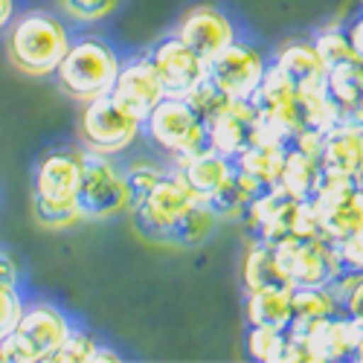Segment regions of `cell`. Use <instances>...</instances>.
<instances>
[{
    "label": "cell",
    "instance_id": "1",
    "mask_svg": "<svg viewBox=\"0 0 363 363\" xmlns=\"http://www.w3.org/2000/svg\"><path fill=\"white\" fill-rule=\"evenodd\" d=\"M6 47L18 70L33 76H50L55 73L58 62L70 47V33L55 15L29 12L12 23Z\"/></svg>",
    "mask_w": 363,
    "mask_h": 363
},
{
    "label": "cell",
    "instance_id": "2",
    "mask_svg": "<svg viewBox=\"0 0 363 363\" xmlns=\"http://www.w3.org/2000/svg\"><path fill=\"white\" fill-rule=\"evenodd\" d=\"M119 55L113 52V47L102 38H79L70 41L65 58L55 67V79L58 87L70 94L73 99L90 102L102 94H108L116 73H119Z\"/></svg>",
    "mask_w": 363,
    "mask_h": 363
},
{
    "label": "cell",
    "instance_id": "3",
    "mask_svg": "<svg viewBox=\"0 0 363 363\" xmlns=\"http://www.w3.org/2000/svg\"><path fill=\"white\" fill-rule=\"evenodd\" d=\"M148 137L157 148H163L169 157L186 160L198 151L209 148V128L198 116V111L180 96H163L151 113L143 119Z\"/></svg>",
    "mask_w": 363,
    "mask_h": 363
},
{
    "label": "cell",
    "instance_id": "4",
    "mask_svg": "<svg viewBox=\"0 0 363 363\" xmlns=\"http://www.w3.org/2000/svg\"><path fill=\"white\" fill-rule=\"evenodd\" d=\"M274 250H277L279 264L288 270L294 288H299V285L325 288L343 270L335 241L325 235L288 233L279 241H274Z\"/></svg>",
    "mask_w": 363,
    "mask_h": 363
},
{
    "label": "cell",
    "instance_id": "5",
    "mask_svg": "<svg viewBox=\"0 0 363 363\" xmlns=\"http://www.w3.org/2000/svg\"><path fill=\"white\" fill-rule=\"evenodd\" d=\"M76 203L84 218H108L113 213L128 209V192L123 169H116L111 155L84 151L82 155V180Z\"/></svg>",
    "mask_w": 363,
    "mask_h": 363
},
{
    "label": "cell",
    "instance_id": "6",
    "mask_svg": "<svg viewBox=\"0 0 363 363\" xmlns=\"http://www.w3.org/2000/svg\"><path fill=\"white\" fill-rule=\"evenodd\" d=\"M267 73V58L247 41H233L206 62V79L233 102H250Z\"/></svg>",
    "mask_w": 363,
    "mask_h": 363
},
{
    "label": "cell",
    "instance_id": "7",
    "mask_svg": "<svg viewBox=\"0 0 363 363\" xmlns=\"http://www.w3.org/2000/svg\"><path fill=\"white\" fill-rule=\"evenodd\" d=\"M311 206L325 238L340 241L352 235L363 221V180L323 174L311 195Z\"/></svg>",
    "mask_w": 363,
    "mask_h": 363
},
{
    "label": "cell",
    "instance_id": "8",
    "mask_svg": "<svg viewBox=\"0 0 363 363\" xmlns=\"http://www.w3.org/2000/svg\"><path fill=\"white\" fill-rule=\"evenodd\" d=\"M143 128V119L119 108L111 94H102L96 99L84 102L82 111V140L87 151H99V155H119L125 151Z\"/></svg>",
    "mask_w": 363,
    "mask_h": 363
},
{
    "label": "cell",
    "instance_id": "9",
    "mask_svg": "<svg viewBox=\"0 0 363 363\" xmlns=\"http://www.w3.org/2000/svg\"><path fill=\"white\" fill-rule=\"evenodd\" d=\"M198 201V195L180 180L177 172H166L160 177V184L151 189L143 203L134 209L137 224L148 238H157V241H172L177 221L186 216V209Z\"/></svg>",
    "mask_w": 363,
    "mask_h": 363
},
{
    "label": "cell",
    "instance_id": "10",
    "mask_svg": "<svg viewBox=\"0 0 363 363\" xmlns=\"http://www.w3.org/2000/svg\"><path fill=\"white\" fill-rule=\"evenodd\" d=\"M148 62L155 65L166 96L186 99L192 90L206 79V62L192 47H186L184 41H180L177 35L163 38L160 44H155V50L148 52Z\"/></svg>",
    "mask_w": 363,
    "mask_h": 363
},
{
    "label": "cell",
    "instance_id": "11",
    "mask_svg": "<svg viewBox=\"0 0 363 363\" xmlns=\"http://www.w3.org/2000/svg\"><path fill=\"white\" fill-rule=\"evenodd\" d=\"M70 331H73L70 320L55 306L35 302V306H29V308L21 311V320H18L12 335L26 349L29 363H35V360H52V354L58 352V346L67 340Z\"/></svg>",
    "mask_w": 363,
    "mask_h": 363
},
{
    "label": "cell",
    "instance_id": "12",
    "mask_svg": "<svg viewBox=\"0 0 363 363\" xmlns=\"http://www.w3.org/2000/svg\"><path fill=\"white\" fill-rule=\"evenodd\" d=\"M177 38L186 47H192L203 62H209V58H216L233 41H238V29L218 6L201 4L184 15V21L177 26Z\"/></svg>",
    "mask_w": 363,
    "mask_h": 363
},
{
    "label": "cell",
    "instance_id": "13",
    "mask_svg": "<svg viewBox=\"0 0 363 363\" xmlns=\"http://www.w3.org/2000/svg\"><path fill=\"white\" fill-rule=\"evenodd\" d=\"M108 94L119 108H125L137 119H145L151 113V108L166 96V90L160 84L155 65H151L145 55V58H134L128 65H119V73H116Z\"/></svg>",
    "mask_w": 363,
    "mask_h": 363
},
{
    "label": "cell",
    "instance_id": "14",
    "mask_svg": "<svg viewBox=\"0 0 363 363\" xmlns=\"http://www.w3.org/2000/svg\"><path fill=\"white\" fill-rule=\"evenodd\" d=\"M317 160L323 174L363 180V123H337L325 128Z\"/></svg>",
    "mask_w": 363,
    "mask_h": 363
},
{
    "label": "cell",
    "instance_id": "15",
    "mask_svg": "<svg viewBox=\"0 0 363 363\" xmlns=\"http://www.w3.org/2000/svg\"><path fill=\"white\" fill-rule=\"evenodd\" d=\"M256 108L253 102H233L221 116H216L209 123V148L221 151L227 157H238L250 143H253V131H256Z\"/></svg>",
    "mask_w": 363,
    "mask_h": 363
},
{
    "label": "cell",
    "instance_id": "16",
    "mask_svg": "<svg viewBox=\"0 0 363 363\" xmlns=\"http://www.w3.org/2000/svg\"><path fill=\"white\" fill-rule=\"evenodd\" d=\"M82 180V155L55 151L38 163L35 172V198L41 201H76Z\"/></svg>",
    "mask_w": 363,
    "mask_h": 363
},
{
    "label": "cell",
    "instance_id": "17",
    "mask_svg": "<svg viewBox=\"0 0 363 363\" xmlns=\"http://www.w3.org/2000/svg\"><path fill=\"white\" fill-rule=\"evenodd\" d=\"M274 67L294 84L296 94H317V90H325V65L317 55L314 44H308V41L285 44L274 58Z\"/></svg>",
    "mask_w": 363,
    "mask_h": 363
},
{
    "label": "cell",
    "instance_id": "18",
    "mask_svg": "<svg viewBox=\"0 0 363 363\" xmlns=\"http://www.w3.org/2000/svg\"><path fill=\"white\" fill-rule=\"evenodd\" d=\"M325 94L337 105L343 123H360V111H363V62H360V55H352L335 67H325Z\"/></svg>",
    "mask_w": 363,
    "mask_h": 363
},
{
    "label": "cell",
    "instance_id": "19",
    "mask_svg": "<svg viewBox=\"0 0 363 363\" xmlns=\"http://www.w3.org/2000/svg\"><path fill=\"white\" fill-rule=\"evenodd\" d=\"M180 180L198 195V198H209L224 180L235 172V160L221 155L216 148H203L198 155L186 157V160H177V169Z\"/></svg>",
    "mask_w": 363,
    "mask_h": 363
},
{
    "label": "cell",
    "instance_id": "20",
    "mask_svg": "<svg viewBox=\"0 0 363 363\" xmlns=\"http://www.w3.org/2000/svg\"><path fill=\"white\" fill-rule=\"evenodd\" d=\"M343 314L337 308L335 296L328 288H308L299 285L291 291V323H288V335L294 337H308L311 331L325 323L328 317Z\"/></svg>",
    "mask_w": 363,
    "mask_h": 363
},
{
    "label": "cell",
    "instance_id": "21",
    "mask_svg": "<svg viewBox=\"0 0 363 363\" xmlns=\"http://www.w3.org/2000/svg\"><path fill=\"white\" fill-rule=\"evenodd\" d=\"M241 279H245L247 294L250 291H262V288L294 291V282L288 277V270L279 264L274 245H270V241H259V238H253V247L245 256V264H241Z\"/></svg>",
    "mask_w": 363,
    "mask_h": 363
},
{
    "label": "cell",
    "instance_id": "22",
    "mask_svg": "<svg viewBox=\"0 0 363 363\" xmlns=\"http://www.w3.org/2000/svg\"><path fill=\"white\" fill-rule=\"evenodd\" d=\"M320 177H323L320 160L311 155H302V151H296L294 145H288L282 174H279V186L296 201H311V195L320 186Z\"/></svg>",
    "mask_w": 363,
    "mask_h": 363
},
{
    "label": "cell",
    "instance_id": "23",
    "mask_svg": "<svg viewBox=\"0 0 363 363\" xmlns=\"http://www.w3.org/2000/svg\"><path fill=\"white\" fill-rule=\"evenodd\" d=\"M285 151L288 145H279V143H250L235 157V166L241 172H247L250 177H256L262 186H277L282 174V163H285Z\"/></svg>",
    "mask_w": 363,
    "mask_h": 363
},
{
    "label": "cell",
    "instance_id": "24",
    "mask_svg": "<svg viewBox=\"0 0 363 363\" xmlns=\"http://www.w3.org/2000/svg\"><path fill=\"white\" fill-rule=\"evenodd\" d=\"M247 320L250 325H270L288 331L291 323V291L262 288L247 294Z\"/></svg>",
    "mask_w": 363,
    "mask_h": 363
},
{
    "label": "cell",
    "instance_id": "25",
    "mask_svg": "<svg viewBox=\"0 0 363 363\" xmlns=\"http://www.w3.org/2000/svg\"><path fill=\"white\" fill-rule=\"evenodd\" d=\"M216 224H218V216L209 209V203L203 198H198L186 209V216L177 221L172 241H177V245H201V241L216 230Z\"/></svg>",
    "mask_w": 363,
    "mask_h": 363
},
{
    "label": "cell",
    "instance_id": "26",
    "mask_svg": "<svg viewBox=\"0 0 363 363\" xmlns=\"http://www.w3.org/2000/svg\"><path fill=\"white\" fill-rule=\"evenodd\" d=\"M288 331L270 325H250L247 331V354L259 363H282Z\"/></svg>",
    "mask_w": 363,
    "mask_h": 363
},
{
    "label": "cell",
    "instance_id": "27",
    "mask_svg": "<svg viewBox=\"0 0 363 363\" xmlns=\"http://www.w3.org/2000/svg\"><path fill=\"white\" fill-rule=\"evenodd\" d=\"M166 172L155 163H134L123 172L125 177V192H128V209H137L143 203V198L160 184V177Z\"/></svg>",
    "mask_w": 363,
    "mask_h": 363
},
{
    "label": "cell",
    "instance_id": "28",
    "mask_svg": "<svg viewBox=\"0 0 363 363\" xmlns=\"http://www.w3.org/2000/svg\"><path fill=\"white\" fill-rule=\"evenodd\" d=\"M186 102H189V105L198 111V116L203 119L206 125L213 123L216 116H221V113H224V111L233 105V99H230V96H224L221 90H218L213 82H209V79H203V82H201V84L192 90V94L186 96Z\"/></svg>",
    "mask_w": 363,
    "mask_h": 363
},
{
    "label": "cell",
    "instance_id": "29",
    "mask_svg": "<svg viewBox=\"0 0 363 363\" xmlns=\"http://www.w3.org/2000/svg\"><path fill=\"white\" fill-rule=\"evenodd\" d=\"M35 218L50 230H65L79 224L84 216L76 201H41L35 198Z\"/></svg>",
    "mask_w": 363,
    "mask_h": 363
},
{
    "label": "cell",
    "instance_id": "30",
    "mask_svg": "<svg viewBox=\"0 0 363 363\" xmlns=\"http://www.w3.org/2000/svg\"><path fill=\"white\" fill-rule=\"evenodd\" d=\"M314 50L323 58L325 67H335V65L346 62V58L357 55L354 47H352V41H349V35L340 33V29H325V33H320L317 41H314Z\"/></svg>",
    "mask_w": 363,
    "mask_h": 363
},
{
    "label": "cell",
    "instance_id": "31",
    "mask_svg": "<svg viewBox=\"0 0 363 363\" xmlns=\"http://www.w3.org/2000/svg\"><path fill=\"white\" fill-rule=\"evenodd\" d=\"M96 346H99V340L94 335L73 328L67 335V340L58 346V352L52 354V360H58V363H90V360H94Z\"/></svg>",
    "mask_w": 363,
    "mask_h": 363
},
{
    "label": "cell",
    "instance_id": "32",
    "mask_svg": "<svg viewBox=\"0 0 363 363\" xmlns=\"http://www.w3.org/2000/svg\"><path fill=\"white\" fill-rule=\"evenodd\" d=\"M62 9L82 23H94V21H105L108 15L116 12L119 0H58Z\"/></svg>",
    "mask_w": 363,
    "mask_h": 363
},
{
    "label": "cell",
    "instance_id": "33",
    "mask_svg": "<svg viewBox=\"0 0 363 363\" xmlns=\"http://www.w3.org/2000/svg\"><path fill=\"white\" fill-rule=\"evenodd\" d=\"M23 311V299L18 296V285H0V340L12 335Z\"/></svg>",
    "mask_w": 363,
    "mask_h": 363
},
{
    "label": "cell",
    "instance_id": "34",
    "mask_svg": "<svg viewBox=\"0 0 363 363\" xmlns=\"http://www.w3.org/2000/svg\"><path fill=\"white\" fill-rule=\"evenodd\" d=\"M335 247H337L340 264L346 270H357V274H363V221H360V227L352 235L335 241Z\"/></svg>",
    "mask_w": 363,
    "mask_h": 363
},
{
    "label": "cell",
    "instance_id": "35",
    "mask_svg": "<svg viewBox=\"0 0 363 363\" xmlns=\"http://www.w3.org/2000/svg\"><path fill=\"white\" fill-rule=\"evenodd\" d=\"M343 314L354 317L360 325H363V279L357 282V288L349 294V299L343 302Z\"/></svg>",
    "mask_w": 363,
    "mask_h": 363
},
{
    "label": "cell",
    "instance_id": "36",
    "mask_svg": "<svg viewBox=\"0 0 363 363\" xmlns=\"http://www.w3.org/2000/svg\"><path fill=\"white\" fill-rule=\"evenodd\" d=\"M0 282H4V285H18V267L4 253H0Z\"/></svg>",
    "mask_w": 363,
    "mask_h": 363
},
{
    "label": "cell",
    "instance_id": "37",
    "mask_svg": "<svg viewBox=\"0 0 363 363\" xmlns=\"http://www.w3.org/2000/svg\"><path fill=\"white\" fill-rule=\"evenodd\" d=\"M346 35H349V41H352L354 52L363 58V15H360V18H357V21L349 26V33H346Z\"/></svg>",
    "mask_w": 363,
    "mask_h": 363
},
{
    "label": "cell",
    "instance_id": "38",
    "mask_svg": "<svg viewBox=\"0 0 363 363\" xmlns=\"http://www.w3.org/2000/svg\"><path fill=\"white\" fill-rule=\"evenodd\" d=\"M15 15V0H0V29H4Z\"/></svg>",
    "mask_w": 363,
    "mask_h": 363
},
{
    "label": "cell",
    "instance_id": "39",
    "mask_svg": "<svg viewBox=\"0 0 363 363\" xmlns=\"http://www.w3.org/2000/svg\"><path fill=\"white\" fill-rule=\"evenodd\" d=\"M99 360H119V354L116 352H111V349H105L102 343L96 346V352H94V360H90V363H99Z\"/></svg>",
    "mask_w": 363,
    "mask_h": 363
},
{
    "label": "cell",
    "instance_id": "40",
    "mask_svg": "<svg viewBox=\"0 0 363 363\" xmlns=\"http://www.w3.org/2000/svg\"><path fill=\"white\" fill-rule=\"evenodd\" d=\"M360 12H363V0H360Z\"/></svg>",
    "mask_w": 363,
    "mask_h": 363
},
{
    "label": "cell",
    "instance_id": "41",
    "mask_svg": "<svg viewBox=\"0 0 363 363\" xmlns=\"http://www.w3.org/2000/svg\"><path fill=\"white\" fill-rule=\"evenodd\" d=\"M360 123H363V111H360Z\"/></svg>",
    "mask_w": 363,
    "mask_h": 363
},
{
    "label": "cell",
    "instance_id": "42",
    "mask_svg": "<svg viewBox=\"0 0 363 363\" xmlns=\"http://www.w3.org/2000/svg\"><path fill=\"white\" fill-rule=\"evenodd\" d=\"M360 62H363V58H360Z\"/></svg>",
    "mask_w": 363,
    "mask_h": 363
}]
</instances>
